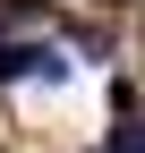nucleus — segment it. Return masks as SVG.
I'll return each mask as SVG.
<instances>
[{
    "label": "nucleus",
    "mask_w": 145,
    "mask_h": 153,
    "mask_svg": "<svg viewBox=\"0 0 145 153\" xmlns=\"http://www.w3.org/2000/svg\"><path fill=\"white\" fill-rule=\"evenodd\" d=\"M111 153H145V119H128V128H111Z\"/></svg>",
    "instance_id": "nucleus-1"
}]
</instances>
